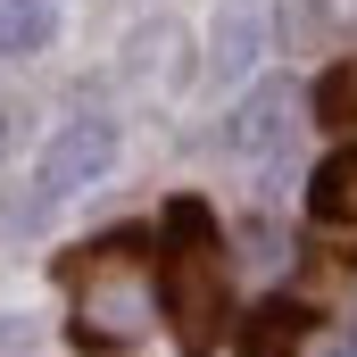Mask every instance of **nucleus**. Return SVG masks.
<instances>
[{
  "mask_svg": "<svg viewBox=\"0 0 357 357\" xmlns=\"http://www.w3.org/2000/svg\"><path fill=\"white\" fill-rule=\"evenodd\" d=\"M158 307L191 357L216 349L225 333V258H216V216L199 199L167 208V258H158Z\"/></svg>",
  "mask_w": 357,
  "mask_h": 357,
  "instance_id": "obj_1",
  "label": "nucleus"
},
{
  "mask_svg": "<svg viewBox=\"0 0 357 357\" xmlns=\"http://www.w3.org/2000/svg\"><path fill=\"white\" fill-rule=\"evenodd\" d=\"M142 233H108V241H91L84 266H75V349L91 357H116L133 349L142 333H150V266H142Z\"/></svg>",
  "mask_w": 357,
  "mask_h": 357,
  "instance_id": "obj_2",
  "label": "nucleus"
},
{
  "mask_svg": "<svg viewBox=\"0 0 357 357\" xmlns=\"http://www.w3.org/2000/svg\"><path fill=\"white\" fill-rule=\"evenodd\" d=\"M108 158H116V125H108V116H67V125L50 133V150H42V199L91 191V183L108 175Z\"/></svg>",
  "mask_w": 357,
  "mask_h": 357,
  "instance_id": "obj_3",
  "label": "nucleus"
},
{
  "mask_svg": "<svg viewBox=\"0 0 357 357\" xmlns=\"http://www.w3.org/2000/svg\"><path fill=\"white\" fill-rule=\"evenodd\" d=\"M307 341H316V316L299 299H266L241 324V357H307Z\"/></svg>",
  "mask_w": 357,
  "mask_h": 357,
  "instance_id": "obj_4",
  "label": "nucleus"
},
{
  "mask_svg": "<svg viewBox=\"0 0 357 357\" xmlns=\"http://www.w3.org/2000/svg\"><path fill=\"white\" fill-rule=\"evenodd\" d=\"M307 208H316L324 225H357V142L341 150V158H324V167H316V183H307Z\"/></svg>",
  "mask_w": 357,
  "mask_h": 357,
  "instance_id": "obj_5",
  "label": "nucleus"
},
{
  "mask_svg": "<svg viewBox=\"0 0 357 357\" xmlns=\"http://www.w3.org/2000/svg\"><path fill=\"white\" fill-rule=\"evenodd\" d=\"M50 33H59L50 0H0V59H33L50 50Z\"/></svg>",
  "mask_w": 357,
  "mask_h": 357,
  "instance_id": "obj_6",
  "label": "nucleus"
},
{
  "mask_svg": "<svg viewBox=\"0 0 357 357\" xmlns=\"http://www.w3.org/2000/svg\"><path fill=\"white\" fill-rule=\"evenodd\" d=\"M258 42H266V17L258 8H225L216 17V75H250Z\"/></svg>",
  "mask_w": 357,
  "mask_h": 357,
  "instance_id": "obj_7",
  "label": "nucleus"
},
{
  "mask_svg": "<svg viewBox=\"0 0 357 357\" xmlns=\"http://www.w3.org/2000/svg\"><path fill=\"white\" fill-rule=\"evenodd\" d=\"M282 116H291V91L266 84L250 108H241V116H233V142H241V150H258V142H274V125H282Z\"/></svg>",
  "mask_w": 357,
  "mask_h": 357,
  "instance_id": "obj_8",
  "label": "nucleus"
},
{
  "mask_svg": "<svg viewBox=\"0 0 357 357\" xmlns=\"http://www.w3.org/2000/svg\"><path fill=\"white\" fill-rule=\"evenodd\" d=\"M316 125H357V59H341L316 84Z\"/></svg>",
  "mask_w": 357,
  "mask_h": 357,
  "instance_id": "obj_9",
  "label": "nucleus"
}]
</instances>
